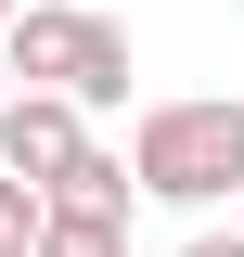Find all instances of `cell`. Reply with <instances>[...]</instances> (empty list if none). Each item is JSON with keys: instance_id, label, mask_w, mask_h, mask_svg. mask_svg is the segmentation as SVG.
Segmentation results:
<instances>
[{"instance_id": "1", "label": "cell", "mask_w": 244, "mask_h": 257, "mask_svg": "<svg viewBox=\"0 0 244 257\" xmlns=\"http://www.w3.org/2000/svg\"><path fill=\"white\" fill-rule=\"evenodd\" d=\"M129 180L154 206H244V103L231 90H193V103H154L129 128Z\"/></svg>"}, {"instance_id": "2", "label": "cell", "mask_w": 244, "mask_h": 257, "mask_svg": "<svg viewBox=\"0 0 244 257\" xmlns=\"http://www.w3.org/2000/svg\"><path fill=\"white\" fill-rule=\"evenodd\" d=\"M0 64H13V90H64L77 116H103V103H129V26L116 13H77V0H26L13 26H0Z\"/></svg>"}, {"instance_id": "3", "label": "cell", "mask_w": 244, "mask_h": 257, "mask_svg": "<svg viewBox=\"0 0 244 257\" xmlns=\"http://www.w3.org/2000/svg\"><path fill=\"white\" fill-rule=\"evenodd\" d=\"M77 155H90V116H77L64 90H0V167H13L26 193H52Z\"/></svg>"}, {"instance_id": "4", "label": "cell", "mask_w": 244, "mask_h": 257, "mask_svg": "<svg viewBox=\"0 0 244 257\" xmlns=\"http://www.w3.org/2000/svg\"><path fill=\"white\" fill-rule=\"evenodd\" d=\"M39 257H129V219H116V206H64V193H39Z\"/></svg>"}, {"instance_id": "5", "label": "cell", "mask_w": 244, "mask_h": 257, "mask_svg": "<svg viewBox=\"0 0 244 257\" xmlns=\"http://www.w3.org/2000/svg\"><path fill=\"white\" fill-rule=\"evenodd\" d=\"M64 206H116V219H129V206H142V180H129V155H103V142H90V155H77V167H64Z\"/></svg>"}, {"instance_id": "6", "label": "cell", "mask_w": 244, "mask_h": 257, "mask_svg": "<svg viewBox=\"0 0 244 257\" xmlns=\"http://www.w3.org/2000/svg\"><path fill=\"white\" fill-rule=\"evenodd\" d=\"M0 244H39V193L13 180V167H0Z\"/></svg>"}, {"instance_id": "7", "label": "cell", "mask_w": 244, "mask_h": 257, "mask_svg": "<svg viewBox=\"0 0 244 257\" xmlns=\"http://www.w3.org/2000/svg\"><path fill=\"white\" fill-rule=\"evenodd\" d=\"M180 257H244V231H193V244H180Z\"/></svg>"}, {"instance_id": "8", "label": "cell", "mask_w": 244, "mask_h": 257, "mask_svg": "<svg viewBox=\"0 0 244 257\" xmlns=\"http://www.w3.org/2000/svg\"><path fill=\"white\" fill-rule=\"evenodd\" d=\"M13 13H26V0H0V26H13Z\"/></svg>"}, {"instance_id": "9", "label": "cell", "mask_w": 244, "mask_h": 257, "mask_svg": "<svg viewBox=\"0 0 244 257\" xmlns=\"http://www.w3.org/2000/svg\"><path fill=\"white\" fill-rule=\"evenodd\" d=\"M0 257H39V244H0Z\"/></svg>"}, {"instance_id": "10", "label": "cell", "mask_w": 244, "mask_h": 257, "mask_svg": "<svg viewBox=\"0 0 244 257\" xmlns=\"http://www.w3.org/2000/svg\"><path fill=\"white\" fill-rule=\"evenodd\" d=\"M0 90H13V64H0Z\"/></svg>"}]
</instances>
